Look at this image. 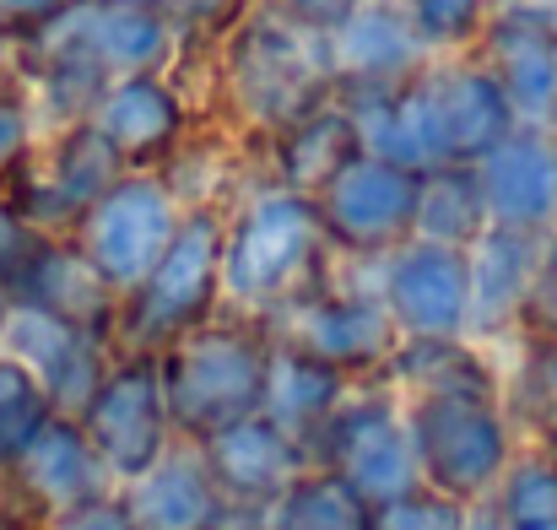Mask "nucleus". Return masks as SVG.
<instances>
[{
	"label": "nucleus",
	"instance_id": "12",
	"mask_svg": "<svg viewBox=\"0 0 557 530\" xmlns=\"http://www.w3.org/2000/svg\"><path fill=\"white\" fill-rule=\"evenodd\" d=\"M487 54H493L487 71L509 93L515 120L547 131L557 114V16L525 0L487 11Z\"/></svg>",
	"mask_w": 557,
	"mask_h": 530
},
{
	"label": "nucleus",
	"instance_id": "5",
	"mask_svg": "<svg viewBox=\"0 0 557 530\" xmlns=\"http://www.w3.org/2000/svg\"><path fill=\"white\" fill-rule=\"evenodd\" d=\"M406 428L417 471H428L444 493H482L509 460L504 417L493 411L487 395L471 390H428L406 417Z\"/></svg>",
	"mask_w": 557,
	"mask_h": 530
},
{
	"label": "nucleus",
	"instance_id": "27",
	"mask_svg": "<svg viewBox=\"0 0 557 530\" xmlns=\"http://www.w3.org/2000/svg\"><path fill=\"white\" fill-rule=\"evenodd\" d=\"M49 417H54V406L38 390V379L11 353H0V471H11V460L33 444V433Z\"/></svg>",
	"mask_w": 557,
	"mask_h": 530
},
{
	"label": "nucleus",
	"instance_id": "10",
	"mask_svg": "<svg viewBox=\"0 0 557 530\" xmlns=\"http://www.w3.org/2000/svg\"><path fill=\"white\" fill-rule=\"evenodd\" d=\"M314 211H320V227H331V238H342L352 249H384L400 233H411L417 174L358 152L320 184Z\"/></svg>",
	"mask_w": 557,
	"mask_h": 530
},
{
	"label": "nucleus",
	"instance_id": "33",
	"mask_svg": "<svg viewBox=\"0 0 557 530\" xmlns=\"http://www.w3.org/2000/svg\"><path fill=\"white\" fill-rule=\"evenodd\" d=\"M27 147H33V109H27V98L16 93V98H0V178L16 174V163L27 158Z\"/></svg>",
	"mask_w": 557,
	"mask_h": 530
},
{
	"label": "nucleus",
	"instance_id": "19",
	"mask_svg": "<svg viewBox=\"0 0 557 530\" xmlns=\"http://www.w3.org/2000/svg\"><path fill=\"white\" fill-rule=\"evenodd\" d=\"M536 233H520V227H498L487 222L466 255V276H471V304H466V331H498L525 298H531V282H536Z\"/></svg>",
	"mask_w": 557,
	"mask_h": 530
},
{
	"label": "nucleus",
	"instance_id": "35",
	"mask_svg": "<svg viewBox=\"0 0 557 530\" xmlns=\"http://www.w3.org/2000/svg\"><path fill=\"white\" fill-rule=\"evenodd\" d=\"M174 27L185 22V27H206V22H233L238 11H244V0H152Z\"/></svg>",
	"mask_w": 557,
	"mask_h": 530
},
{
	"label": "nucleus",
	"instance_id": "6",
	"mask_svg": "<svg viewBox=\"0 0 557 530\" xmlns=\"http://www.w3.org/2000/svg\"><path fill=\"white\" fill-rule=\"evenodd\" d=\"M76 422L92 439L103 471L136 482L141 471H152L163 460V428H169L163 373L152 362H125V368L103 373Z\"/></svg>",
	"mask_w": 557,
	"mask_h": 530
},
{
	"label": "nucleus",
	"instance_id": "34",
	"mask_svg": "<svg viewBox=\"0 0 557 530\" xmlns=\"http://www.w3.org/2000/svg\"><path fill=\"white\" fill-rule=\"evenodd\" d=\"M358 5H363V0H276V11H282L287 22H298L304 33H314V38L336 33Z\"/></svg>",
	"mask_w": 557,
	"mask_h": 530
},
{
	"label": "nucleus",
	"instance_id": "7",
	"mask_svg": "<svg viewBox=\"0 0 557 530\" xmlns=\"http://www.w3.org/2000/svg\"><path fill=\"white\" fill-rule=\"evenodd\" d=\"M222 287V227L211 211H195L174 227L169 249L136 287V336H174L195 325Z\"/></svg>",
	"mask_w": 557,
	"mask_h": 530
},
{
	"label": "nucleus",
	"instance_id": "36",
	"mask_svg": "<svg viewBox=\"0 0 557 530\" xmlns=\"http://www.w3.org/2000/svg\"><path fill=\"white\" fill-rule=\"evenodd\" d=\"M60 530H136V526H131V515H125L120 504L92 498V504H82V509L60 515Z\"/></svg>",
	"mask_w": 557,
	"mask_h": 530
},
{
	"label": "nucleus",
	"instance_id": "29",
	"mask_svg": "<svg viewBox=\"0 0 557 530\" xmlns=\"http://www.w3.org/2000/svg\"><path fill=\"white\" fill-rule=\"evenodd\" d=\"M395 5L422 38V49H460L466 38L487 27V11H493V0H395Z\"/></svg>",
	"mask_w": 557,
	"mask_h": 530
},
{
	"label": "nucleus",
	"instance_id": "14",
	"mask_svg": "<svg viewBox=\"0 0 557 530\" xmlns=\"http://www.w3.org/2000/svg\"><path fill=\"white\" fill-rule=\"evenodd\" d=\"M331 449L342 460V482L373 498V504H389L400 493L417 488V449H411V428L389 411V406H336L331 417Z\"/></svg>",
	"mask_w": 557,
	"mask_h": 530
},
{
	"label": "nucleus",
	"instance_id": "16",
	"mask_svg": "<svg viewBox=\"0 0 557 530\" xmlns=\"http://www.w3.org/2000/svg\"><path fill=\"white\" fill-rule=\"evenodd\" d=\"M5 477H16V488H22L27 498H38L44 509L71 515V509L103 498V477H109V471H103L92 439L82 433V422L54 411V417L33 433V444L11 460Z\"/></svg>",
	"mask_w": 557,
	"mask_h": 530
},
{
	"label": "nucleus",
	"instance_id": "3",
	"mask_svg": "<svg viewBox=\"0 0 557 530\" xmlns=\"http://www.w3.org/2000/svg\"><path fill=\"white\" fill-rule=\"evenodd\" d=\"M320 244V211L304 189H265L244 206L238 227L222 233V287L244 304H265L298 282Z\"/></svg>",
	"mask_w": 557,
	"mask_h": 530
},
{
	"label": "nucleus",
	"instance_id": "15",
	"mask_svg": "<svg viewBox=\"0 0 557 530\" xmlns=\"http://www.w3.org/2000/svg\"><path fill=\"white\" fill-rule=\"evenodd\" d=\"M325 49V71L342 76L347 87H389L422 71L428 49L411 33V22L400 16V5L389 0H363L336 33L320 38Z\"/></svg>",
	"mask_w": 557,
	"mask_h": 530
},
{
	"label": "nucleus",
	"instance_id": "24",
	"mask_svg": "<svg viewBox=\"0 0 557 530\" xmlns=\"http://www.w3.org/2000/svg\"><path fill=\"white\" fill-rule=\"evenodd\" d=\"M336 406H342V368L298 353V347L265 357V400H260V411H265L276 428H287V433L314 428V422H325Z\"/></svg>",
	"mask_w": 557,
	"mask_h": 530
},
{
	"label": "nucleus",
	"instance_id": "1",
	"mask_svg": "<svg viewBox=\"0 0 557 530\" xmlns=\"http://www.w3.org/2000/svg\"><path fill=\"white\" fill-rule=\"evenodd\" d=\"M325 49L314 33L287 22L282 11H255L233 27L227 44V82L249 120L260 125H293L309 109H320L325 87Z\"/></svg>",
	"mask_w": 557,
	"mask_h": 530
},
{
	"label": "nucleus",
	"instance_id": "23",
	"mask_svg": "<svg viewBox=\"0 0 557 530\" xmlns=\"http://www.w3.org/2000/svg\"><path fill=\"white\" fill-rule=\"evenodd\" d=\"M293 331H298V353L320 357L331 368H347V362H369L384 353L389 315L369 298H320V304L298 309Z\"/></svg>",
	"mask_w": 557,
	"mask_h": 530
},
{
	"label": "nucleus",
	"instance_id": "39",
	"mask_svg": "<svg viewBox=\"0 0 557 530\" xmlns=\"http://www.w3.org/2000/svg\"><path fill=\"white\" fill-rule=\"evenodd\" d=\"M547 395L557 400V347H553V357H547Z\"/></svg>",
	"mask_w": 557,
	"mask_h": 530
},
{
	"label": "nucleus",
	"instance_id": "32",
	"mask_svg": "<svg viewBox=\"0 0 557 530\" xmlns=\"http://www.w3.org/2000/svg\"><path fill=\"white\" fill-rule=\"evenodd\" d=\"M71 0H0V44H27V38H38L60 11H65Z\"/></svg>",
	"mask_w": 557,
	"mask_h": 530
},
{
	"label": "nucleus",
	"instance_id": "22",
	"mask_svg": "<svg viewBox=\"0 0 557 530\" xmlns=\"http://www.w3.org/2000/svg\"><path fill=\"white\" fill-rule=\"evenodd\" d=\"M136 530H206L211 520V471L206 460L189 455H163L152 471L131 482L125 504Z\"/></svg>",
	"mask_w": 557,
	"mask_h": 530
},
{
	"label": "nucleus",
	"instance_id": "9",
	"mask_svg": "<svg viewBox=\"0 0 557 530\" xmlns=\"http://www.w3.org/2000/svg\"><path fill=\"white\" fill-rule=\"evenodd\" d=\"M471 276L466 249L411 238L384 271V315L411 342H455L466 331Z\"/></svg>",
	"mask_w": 557,
	"mask_h": 530
},
{
	"label": "nucleus",
	"instance_id": "13",
	"mask_svg": "<svg viewBox=\"0 0 557 530\" xmlns=\"http://www.w3.org/2000/svg\"><path fill=\"white\" fill-rule=\"evenodd\" d=\"M476 184H482L487 222L520 233L547 227L557 217V141L542 125H515L476 163Z\"/></svg>",
	"mask_w": 557,
	"mask_h": 530
},
{
	"label": "nucleus",
	"instance_id": "37",
	"mask_svg": "<svg viewBox=\"0 0 557 530\" xmlns=\"http://www.w3.org/2000/svg\"><path fill=\"white\" fill-rule=\"evenodd\" d=\"M0 98H16V60L5 54V44H0Z\"/></svg>",
	"mask_w": 557,
	"mask_h": 530
},
{
	"label": "nucleus",
	"instance_id": "8",
	"mask_svg": "<svg viewBox=\"0 0 557 530\" xmlns=\"http://www.w3.org/2000/svg\"><path fill=\"white\" fill-rule=\"evenodd\" d=\"M358 147L369 158H384L406 174H433L449 158V136H444V114H438V87L433 76H406L389 87H358V103L347 109Z\"/></svg>",
	"mask_w": 557,
	"mask_h": 530
},
{
	"label": "nucleus",
	"instance_id": "30",
	"mask_svg": "<svg viewBox=\"0 0 557 530\" xmlns=\"http://www.w3.org/2000/svg\"><path fill=\"white\" fill-rule=\"evenodd\" d=\"M504 520L515 530H557V471L553 466H520V471H509Z\"/></svg>",
	"mask_w": 557,
	"mask_h": 530
},
{
	"label": "nucleus",
	"instance_id": "26",
	"mask_svg": "<svg viewBox=\"0 0 557 530\" xmlns=\"http://www.w3.org/2000/svg\"><path fill=\"white\" fill-rule=\"evenodd\" d=\"M358 131L347 109H309L287 125V189H320L347 158H358Z\"/></svg>",
	"mask_w": 557,
	"mask_h": 530
},
{
	"label": "nucleus",
	"instance_id": "18",
	"mask_svg": "<svg viewBox=\"0 0 557 530\" xmlns=\"http://www.w3.org/2000/svg\"><path fill=\"white\" fill-rule=\"evenodd\" d=\"M120 158H114V147L87 125V120H71L65 125V136L54 141V152H49V169L38 178V189H33V206H22L16 217L27 222V227H44V222H76L114 178H120Z\"/></svg>",
	"mask_w": 557,
	"mask_h": 530
},
{
	"label": "nucleus",
	"instance_id": "38",
	"mask_svg": "<svg viewBox=\"0 0 557 530\" xmlns=\"http://www.w3.org/2000/svg\"><path fill=\"white\" fill-rule=\"evenodd\" d=\"M5 309H11V271H5V260H0V320H5Z\"/></svg>",
	"mask_w": 557,
	"mask_h": 530
},
{
	"label": "nucleus",
	"instance_id": "20",
	"mask_svg": "<svg viewBox=\"0 0 557 530\" xmlns=\"http://www.w3.org/2000/svg\"><path fill=\"white\" fill-rule=\"evenodd\" d=\"M433 87H438V114H444V136H449V158L455 163H482L520 125L509 93L498 87V76L487 65L438 71Z\"/></svg>",
	"mask_w": 557,
	"mask_h": 530
},
{
	"label": "nucleus",
	"instance_id": "17",
	"mask_svg": "<svg viewBox=\"0 0 557 530\" xmlns=\"http://www.w3.org/2000/svg\"><path fill=\"white\" fill-rule=\"evenodd\" d=\"M87 125L114 147L120 163H141L152 152H163L180 125H185V109H180V93L152 76V71H136V76H114L92 109H87Z\"/></svg>",
	"mask_w": 557,
	"mask_h": 530
},
{
	"label": "nucleus",
	"instance_id": "21",
	"mask_svg": "<svg viewBox=\"0 0 557 530\" xmlns=\"http://www.w3.org/2000/svg\"><path fill=\"white\" fill-rule=\"evenodd\" d=\"M206 471L233 493H282L293 488V439L265 411L238 417L206 433Z\"/></svg>",
	"mask_w": 557,
	"mask_h": 530
},
{
	"label": "nucleus",
	"instance_id": "2",
	"mask_svg": "<svg viewBox=\"0 0 557 530\" xmlns=\"http://www.w3.org/2000/svg\"><path fill=\"white\" fill-rule=\"evenodd\" d=\"M174 227L180 211L163 178L120 174L76 217V255L92 266V276L109 293H136L158 266V255L169 249Z\"/></svg>",
	"mask_w": 557,
	"mask_h": 530
},
{
	"label": "nucleus",
	"instance_id": "31",
	"mask_svg": "<svg viewBox=\"0 0 557 530\" xmlns=\"http://www.w3.org/2000/svg\"><path fill=\"white\" fill-rule=\"evenodd\" d=\"M373 530H466V515L455 498H438V493H400L389 504H379Z\"/></svg>",
	"mask_w": 557,
	"mask_h": 530
},
{
	"label": "nucleus",
	"instance_id": "4",
	"mask_svg": "<svg viewBox=\"0 0 557 530\" xmlns=\"http://www.w3.org/2000/svg\"><path fill=\"white\" fill-rule=\"evenodd\" d=\"M260 400H265V353L233 331H195L163 373L169 422L200 439L238 417H255Z\"/></svg>",
	"mask_w": 557,
	"mask_h": 530
},
{
	"label": "nucleus",
	"instance_id": "11",
	"mask_svg": "<svg viewBox=\"0 0 557 530\" xmlns=\"http://www.w3.org/2000/svg\"><path fill=\"white\" fill-rule=\"evenodd\" d=\"M0 353H11L33 379L38 390L49 395V406L60 417H82V406L92 400L98 379H103V362L92 347V331L38 309V304H16L5 309L0 320Z\"/></svg>",
	"mask_w": 557,
	"mask_h": 530
},
{
	"label": "nucleus",
	"instance_id": "25",
	"mask_svg": "<svg viewBox=\"0 0 557 530\" xmlns=\"http://www.w3.org/2000/svg\"><path fill=\"white\" fill-rule=\"evenodd\" d=\"M482 227H487V206H482L476 169L444 163L433 174H417V217H411V233L417 238L466 249V244H476Z\"/></svg>",
	"mask_w": 557,
	"mask_h": 530
},
{
	"label": "nucleus",
	"instance_id": "28",
	"mask_svg": "<svg viewBox=\"0 0 557 530\" xmlns=\"http://www.w3.org/2000/svg\"><path fill=\"white\" fill-rule=\"evenodd\" d=\"M271 530H363V509L347 482H298L282 488Z\"/></svg>",
	"mask_w": 557,
	"mask_h": 530
},
{
	"label": "nucleus",
	"instance_id": "40",
	"mask_svg": "<svg viewBox=\"0 0 557 530\" xmlns=\"http://www.w3.org/2000/svg\"><path fill=\"white\" fill-rule=\"evenodd\" d=\"M525 5H536V11H547V16H557V0H525Z\"/></svg>",
	"mask_w": 557,
	"mask_h": 530
}]
</instances>
